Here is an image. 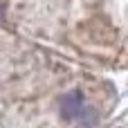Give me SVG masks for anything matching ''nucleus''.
<instances>
[{"label":"nucleus","instance_id":"f257e3e1","mask_svg":"<svg viewBox=\"0 0 128 128\" xmlns=\"http://www.w3.org/2000/svg\"><path fill=\"white\" fill-rule=\"evenodd\" d=\"M79 110H81V94L79 92H72L61 99V112L65 119H74L79 115Z\"/></svg>","mask_w":128,"mask_h":128}]
</instances>
